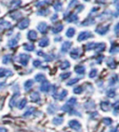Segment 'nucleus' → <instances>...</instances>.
<instances>
[{"mask_svg":"<svg viewBox=\"0 0 119 132\" xmlns=\"http://www.w3.org/2000/svg\"><path fill=\"white\" fill-rule=\"evenodd\" d=\"M13 75L10 70L6 68H0V77H6V76H11Z\"/></svg>","mask_w":119,"mask_h":132,"instance_id":"obj_7","label":"nucleus"},{"mask_svg":"<svg viewBox=\"0 0 119 132\" xmlns=\"http://www.w3.org/2000/svg\"><path fill=\"white\" fill-rule=\"evenodd\" d=\"M76 102H77L76 98H71V99L68 100V102H67L66 103L69 104V105H71V106H74V104L76 103Z\"/></svg>","mask_w":119,"mask_h":132,"instance_id":"obj_43","label":"nucleus"},{"mask_svg":"<svg viewBox=\"0 0 119 132\" xmlns=\"http://www.w3.org/2000/svg\"><path fill=\"white\" fill-rule=\"evenodd\" d=\"M74 34H75V29L74 28V27H70V28H68V30L66 31V36L67 37H73V36H74Z\"/></svg>","mask_w":119,"mask_h":132,"instance_id":"obj_23","label":"nucleus"},{"mask_svg":"<svg viewBox=\"0 0 119 132\" xmlns=\"http://www.w3.org/2000/svg\"><path fill=\"white\" fill-rule=\"evenodd\" d=\"M71 46H72V43L70 42V41H65V42H63L62 47H61V51H62V53H63V54L66 53V52L70 50Z\"/></svg>","mask_w":119,"mask_h":132,"instance_id":"obj_6","label":"nucleus"},{"mask_svg":"<svg viewBox=\"0 0 119 132\" xmlns=\"http://www.w3.org/2000/svg\"><path fill=\"white\" fill-rule=\"evenodd\" d=\"M97 73H98L97 69H92V70L89 72V75H88V76H89L90 78H94L96 76H97Z\"/></svg>","mask_w":119,"mask_h":132,"instance_id":"obj_45","label":"nucleus"},{"mask_svg":"<svg viewBox=\"0 0 119 132\" xmlns=\"http://www.w3.org/2000/svg\"><path fill=\"white\" fill-rule=\"evenodd\" d=\"M0 25L3 26V27H5V28H10V27H11V24H10L8 21H0Z\"/></svg>","mask_w":119,"mask_h":132,"instance_id":"obj_41","label":"nucleus"},{"mask_svg":"<svg viewBox=\"0 0 119 132\" xmlns=\"http://www.w3.org/2000/svg\"><path fill=\"white\" fill-rule=\"evenodd\" d=\"M83 9H84V6L80 5L78 7H77V10H76V11H78V12H79V11H81V10H83Z\"/></svg>","mask_w":119,"mask_h":132,"instance_id":"obj_52","label":"nucleus"},{"mask_svg":"<svg viewBox=\"0 0 119 132\" xmlns=\"http://www.w3.org/2000/svg\"><path fill=\"white\" fill-rule=\"evenodd\" d=\"M52 123H53V125H55V126L62 125V123H63V118L60 117V116H58V117H55L54 119L52 120Z\"/></svg>","mask_w":119,"mask_h":132,"instance_id":"obj_25","label":"nucleus"},{"mask_svg":"<svg viewBox=\"0 0 119 132\" xmlns=\"http://www.w3.org/2000/svg\"><path fill=\"white\" fill-rule=\"evenodd\" d=\"M33 64L35 67H39V66L41 65V61H39V60H36V61H33Z\"/></svg>","mask_w":119,"mask_h":132,"instance_id":"obj_49","label":"nucleus"},{"mask_svg":"<svg viewBox=\"0 0 119 132\" xmlns=\"http://www.w3.org/2000/svg\"><path fill=\"white\" fill-rule=\"evenodd\" d=\"M109 25H99L96 28V33H98L99 35H100V36H103V35H105V34L108 33V31H109Z\"/></svg>","mask_w":119,"mask_h":132,"instance_id":"obj_2","label":"nucleus"},{"mask_svg":"<svg viewBox=\"0 0 119 132\" xmlns=\"http://www.w3.org/2000/svg\"><path fill=\"white\" fill-rule=\"evenodd\" d=\"M115 94H116V92H115V89H110L107 91V96L109 97V98H114V96H115Z\"/></svg>","mask_w":119,"mask_h":132,"instance_id":"obj_42","label":"nucleus"},{"mask_svg":"<svg viewBox=\"0 0 119 132\" xmlns=\"http://www.w3.org/2000/svg\"><path fill=\"white\" fill-rule=\"evenodd\" d=\"M10 61H11V55L10 54H7L3 57V63L4 64H7L10 63Z\"/></svg>","mask_w":119,"mask_h":132,"instance_id":"obj_33","label":"nucleus"},{"mask_svg":"<svg viewBox=\"0 0 119 132\" xmlns=\"http://www.w3.org/2000/svg\"><path fill=\"white\" fill-rule=\"evenodd\" d=\"M118 24H116V26H115V29H114V32H115V34H117L118 33Z\"/></svg>","mask_w":119,"mask_h":132,"instance_id":"obj_57","label":"nucleus"},{"mask_svg":"<svg viewBox=\"0 0 119 132\" xmlns=\"http://www.w3.org/2000/svg\"><path fill=\"white\" fill-rule=\"evenodd\" d=\"M62 29H63V25H62V24H61V23H58V24H56V25H54L52 28H51V32H52L53 34H58V33H60Z\"/></svg>","mask_w":119,"mask_h":132,"instance_id":"obj_16","label":"nucleus"},{"mask_svg":"<svg viewBox=\"0 0 119 132\" xmlns=\"http://www.w3.org/2000/svg\"><path fill=\"white\" fill-rule=\"evenodd\" d=\"M106 63H107V65L109 66L111 69H115V68H116V62H115V61H114V59L108 60V61H106Z\"/></svg>","mask_w":119,"mask_h":132,"instance_id":"obj_26","label":"nucleus"},{"mask_svg":"<svg viewBox=\"0 0 119 132\" xmlns=\"http://www.w3.org/2000/svg\"><path fill=\"white\" fill-rule=\"evenodd\" d=\"M84 1H86V2H88V1H89V0H84Z\"/></svg>","mask_w":119,"mask_h":132,"instance_id":"obj_58","label":"nucleus"},{"mask_svg":"<svg viewBox=\"0 0 119 132\" xmlns=\"http://www.w3.org/2000/svg\"><path fill=\"white\" fill-rule=\"evenodd\" d=\"M93 23H94V19H92V18H89V17H88V19H87L86 21H84L81 24L83 26H87V25H89V24H93Z\"/></svg>","mask_w":119,"mask_h":132,"instance_id":"obj_31","label":"nucleus"},{"mask_svg":"<svg viewBox=\"0 0 119 132\" xmlns=\"http://www.w3.org/2000/svg\"><path fill=\"white\" fill-rule=\"evenodd\" d=\"M49 13V10H39V11H37V14L38 15H40V16H45V15H47V14H48Z\"/></svg>","mask_w":119,"mask_h":132,"instance_id":"obj_46","label":"nucleus"},{"mask_svg":"<svg viewBox=\"0 0 119 132\" xmlns=\"http://www.w3.org/2000/svg\"><path fill=\"white\" fill-rule=\"evenodd\" d=\"M103 59V56H100L99 58L97 59V61H98V63H100L101 62V60Z\"/></svg>","mask_w":119,"mask_h":132,"instance_id":"obj_53","label":"nucleus"},{"mask_svg":"<svg viewBox=\"0 0 119 132\" xmlns=\"http://www.w3.org/2000/svg\"><path fill=\"white\" fill-rule=\"evenodd\" d=\"M19 96H20V91H19V89H17L16 93L13 95V97L11 98V100H10V105L11 108L14 106V105H16V101H17V99H18V97Z\"/></svg>","mask_w":119,"mask_h":132,"instance_id":"obj_14","label":"nucleus"},{"mask_svg":"<svg viewBox=\"0 0 119 132\" xmlns=\"http://www.w3.org/2000/svg\"><path fill=\"white\" fill-rule=\"evenodd\" d=\"M30 59H31V56H30V55L25 54V53H21L16 60H17V61H19L20 63H22V65L26 66Z\"/></svg>","mask_w":119,"mask_h":132,"instance_id":"obj_1","label":"nucleus"},{"mask_svg":"<svg viewBox=\"0 0 119 132\" xmlns=\"http://www.w3.org/2000/svg\"><path fill=\"white\" fill-rule=\"evenodd\" d=\"M35 111H36V108H35V107H30V108H29L28 110H27V111L23 113V116H24V117H25V116H31L32 113H33Z\"/></svg>","mask_w":119,"mask_h":132,"instance_id":"obj_35","label":"nucleus"},{"mask_svg":"<svg viewBox=\"0 0 119 132\" xmlns=\"http://www.w3.org/2000/svg\"><path fill=\"white\" fill-rule=\"evenodd\" d=\"M68 125H69V127H71L72 129H74V130H76V131H79V130L81 129V124H80L77 120L69 121Z\"/></svg>","mask_w":119,"mask_h":132,"instance_id":"obj_3","label":"nucleus"},{"mask_svg":"<svg viewBox=\"0 0 119 132\" xmlns=\"http://www.w3.org/2000/svg\"><path fill=\"white\" fill-rule=\"evenodd\" d=\"M73 92H74V94H81L82 92H83V87H82L81 86L74 87V90H73Z\"/></svg>","mask_w":119,"mask_h":132,"instance_id":"obj_39","label":"nucleus"},{"mask_svg":"<svg viewBox=\"0 0 119 132\" xmlns=\"http://www.w3.org/2000/svg\"><path fill=\"white\" fill-rule=\"evenodd\" d=\"M95 50L98 53H100V52L103 51L105 50V44L104 43H98L96 44V47H95Z\"/></svg>","mask_w":119,"mask_h":132,"instance_id":"obj_20","label":"nucleus"},{"mask_svg":"<svg viewBox=\"0 0 119 132\" xmlns=\"http://www.w3.org/2000/svg\"><path fill=\"white\" fill-rule=\"evenodd\" d=\"M23 48H24V50H26V51H33V50H35V46H33V44H24Z\"/></svg>","mask_w":119,"mask_h":132,"instance_id":"obj_29","label":"nucleus"},{"mask_svg":"<svg viewBox=\"0 0 119 132\" xmlns=\"http://www.w3.org/2000/svg\"><path fill=\"white\" fill-rule=\"evenodd\" d=\"M0 30H1V29H0Z\"/></svg>","mask_w":119,"mask_h":132,"instance_id":"obj_59","label":"nucleus"},{"mask_svg":"<svg viewBox=\"0 0 119 132\" xmlns=\"http://www.w3.org/2000/svg\"><path fill=\"white\" fill-rule=\"evenodd\" d=\"M33 86V80H27L26 82L24 83L23 87H24V89H25V91H29L30 88H31Z\"/></svg>","mask_w":119,"mask_h":132,"instance_id":"obj_21","label":"nucleus"},{"mask_svg":"<svg viewBox=\"0 0 119 132\" xmlns=\"http://www.w3.org/2000/svg\"><path fill=\"white\" fill-rule=\"evenodd\" d=\"M117 52H118V46H116V45L112 46L111 50H110V53H112V54H115V53H117Z\"/></svg>","mask_w":119,"mask_h":132,"instance_id":"obj_44","label":"nucleus"},{"mask_svg":"<svg viewBox=\"0 0 119 132\" xmlns=\"http://www.w3.org/2000/svg\"><path fill=\"white\" fill-rule=\"evenodd\" d=\"M71 76V73H62V75H60V77H61V79H66V78H68L69 76Z\"/></svg>","mask_w":119,"mask_h":132,"instance_id":"obj_48","label":"nucleus"},{"mask_svg":"<svg viewBox=\"0 0 119 132\" xmlns=\"http://www.w3.org/2000/svg\"><path fill=\"white\" fill-rule=\"evenodd\" d=\"M26 103H27V100L25 99V98H23V99L19 102V104H18V108H19L20 110H22V108H24V107L26 106Z\"/></svg>","mask_w":119,"mask_h":132,"instance_id":"obj_30","label":"nucleus"},{"mask_svg":"<svg viewBox=\"0 0 119 132\" xmlns=\"http://www.w3.org/2000/svg\"><path fill=\"white\" fill-rule=\"evenodd\" d=\"M27 36H28V39L31 41H35L37 39V32L35 30H30L28 32V35H27Z\"/></svg>","mask_w":119,"mask_h":132,"instance_id":"obj_12","label":"nucleus"},{"mask_svg":"<svg viewBox=\"0 0 119 132\" xmlns=\"http://www.w3.org/2000/svg\"><path fill=\"white\" fill-rule=\"evenodd\" d=\"M103 123L106 126H110V125H112L113 124V120L109 117H105L103 119Z\"/></svg>","mask_w":119,"mask_h":132,"instance_id":"obj_38","label":"nucleus"},{"mask_svg":"<svg viewBox=\"0 0 119 132\" xmlns=\"http://www.w3.org/2000/svg\"><path fill=\"white\" fill-rule=\"evenodd\" d=\"M117 81H118V78H117L116 75H114L111 78V80H110V86H114V84H116Z\"/></svg>","mask_w":119,"mask_h":132,"instance_id":"obj_37","label":"nucleus"},{"mask_svg":"<svg viewBox=\"0 0 119 132\" xmlns=\"http://www.w3.org/2000/svg\"><path fill=\"white\" fill-rule=\"evenodd\" d=\"M80 52H81L80 51V48L76 47V48H74V50H72L71 53H70V56H71L72 59L76 60V59H78L79 57H80V55H81Z\"/></svg>","mask_w":119,"mask_h":132,"instance_id":"obj_5","label":"nucleus"},{"mask_svg":"<svg viewBox=\"0 0 119 132\" xmlns=\"http://www.w3.org/2000/svg\"><path fill=\"white\" fill-rule=\"evenodd\" d=\"M85 71H86V68L84 65H77L74 67V72L78 75H84Z\"/></svg>","mask_w":119,"mask_h":132,"instance_id":"obj_18","label":"nucleus"},{"mask_svg":"<svg viewBox=\"0 0 119 132\" xmlns=\"http://www.w3.org/2000/svg\"><path fill=\"white\" fill-rule=\"evenodd\" d=\"M48 26L47 22H40V23L37 25V30L39 31L41 34L46 33L47 30H48Z\"/></svg>","mask_w":119,"mask_h":132,"instance_id":"obj_9","label":"nucleus"},{"mask_svg":"<svg viewBox=\"0 0 119 132\" xmlns=\"http://www.w3.org/2000/svg\"><path fill=\"white\" fill-rule=\"evenodd\" d=\"M38 45H39V47H48V46L49 45V39H48V37H43L40 41H39Z\"/></svg>","mask_w":119,"mask_h":132,"instance_id":"obj_19","label":"nucleus"},{"mask_svg":"<svg viewBox=\"0 0 119 132\" xmlns=\"http://www.w3.org/2000/svg\"><path fill=\"white\" fill-rule=\"evenodd\" d=\"M5 87H6L5 82H1V83H0V89H2V88H4Z\"/></svg>","mask_w":119,"mask_h":132,"instance_id":"obj_51","label":"nucleus"},{"mask_svg":"<svg viewBox=\"0 0 119 132\" xmlns=\"http://www.w3.org/2000/svg\"><path fill=\"white\" fill-rule=\"evenodd\" d=\"M35 79H36V81H37L38 83H43L44 81H46V76L43 73H37L36 76V77H35Z\"/></svg>","mask_w":119,"mask_h":132,"instance_id":"obj_22","label":"nucleus"},{"mask_svg":"<svg viewBox=\"0 0 119 132\" xmlns=\"http://www.w3.org/2000/svg\"><path fill=\"white\" fill-rule=\"evenodd\" d=\"M96 44H97V43H94V42L88 43V45H86L87 50H94V48H95V47H96Z\"/></svg>","mask_w":119,"mask_h":132,"instance_id":"obj_36","label":"nucleus"},{"mask_svg":"<svg viewBox=\"0 0 119 132\" xmlns=\"http://www.w3.org/2000/svg\"><path fill=\"white\" fill-rule=\"evenodd\" d=\"M96 3H99V4H104L105 0H96Z\"/></svg>","mask_w":119,"mask_h":132,"instance_id":"obj_54","label":"nucleus"},{"mask_svg":"<svg viewBox=\"0 0 119 132\" xmlns=\"http://www.w3.org/2000/svg\"><path fill=\"white\" fill-rule=\"evenodd\" d=\"M30 98H31V101H32V102H40V95H39V93H38L37 91L32 92L31 95H30Z\"/></svg>","mask_w":119,"mask_h":132,"instance_id":"obj_11","label":"nucleus"},{"mask_svg":"<svg viewBox=\"0 0 119 132\" xmlns=\"http://www.w3.org/2000/svg\"><path fill=\"white\" fill-rule=\"evenodd\" d=\"M57 110H58V107L56 106V104H51L48 108V113L51 114V113H54Z\"/></svg>","mask_w":119,"mask_h":132,"instance_id":"obj_28","label":"nucleus"},{"mask_svg":"<svg viewBox=\"0 0 119 132\" xmlns=\"http://www.w3.org/2000/svg\"><path fill=\"white\" fill-rule=\"evenodd\" d=\"M29 23H30V20L29 19H23L21 22H20V23H18V27H19V29H21V30H23V29H25V28L28 27Z\"/></svg>","mask_w":119,"mask_h":132,"instance_id":"obj_10","label":"nucleus"},{"mask_svg":"<svg viewBox=\"0 0 119 132\" xmlns=\"http://www.w3.org/2000/svg\"><path fill=\"white\" fill-rule=\"evenodd\" d=\"M78 80H79V78H73V79H71V80L68 81V82L66 83V85L67 86H73L74 84H75Z\"/></svg>","mask_w":119,"mask_h":132,"instance_id":"obj_47","label":"nucleus"},{"mask_svg":"<svg viewBox=\"0 0 119 132\" xmlns=\"http://www.w3.org/2000/svg\"><path fill=\"white\" fill-rule=\"evenodd\" d=\"M67 95H68V91H67V90H62V92L58 95V99H59L60 101H62Z\"/></svg>","mask_w":119,"mask_h":132,"instance_id":"obj_32","label":"nucleus"},{"mask_svg":"<svg viewBox=\"0 0 119 132\" xmlns=\"http://www.w3.org/2000/svg\"><path fill=\"white\" fill-rule=\"evenodd\" d=\"M70 62L68 61H63L61 63V65H60V68L62 69V70H65V69H68L70 67Z\"/></svg>","mask_w":119,"mask_h":132,"instance_id":"obj_27","label":"nucleus"},{"mask_svg":"<svg viewBox=\"0 0 119 132\" xmlns=\"http://www.w3.org/2000/svg\"><path fill=\"white\" fill-rule=\"evenodd\" d=\"M110 132H117V127H114L113 129L110 130Z\"/></svg>","mask_w":119,"mask_h":132,"instance_id":"obj_56","label":"nucleus"},{"mask_svg":"<svg viewBox=\"0 0 119 132\" xmlns=\"http://www.w3.org/2000/svg\"><path fill=\"white\" fill-rule=\"evenodd\" d=\"M76 4H77V0H72L71 3L69 4V6H68V7H72L73 6L76 5Z\"/></svg>","mask_w":119,"mask_h":132,"instance_id":"obj_50","label":"nucleus"},{"mask_svg":"<svg viewBox=\"0 0 119 132\" xmlns=\"http://www.w3.org/2000/svg\"><path fill=\"white\" fill-rule=\"evenodd\" d=\"M53 9H54L56 11H61L62 9V3L60 2V1H56V2L53 3Z\"/></svg>","mask_w":119,"mask_h":132,"instance_id":"obj_24","label":"nucleus"},{"mask_svg":"<svg viewBox=\"0 0 119 132\" xmlns=\"http://www.w3.org/2000/svg\"><path fill=\"white\" fill-rule=\"evenodd\" d=\"M68 15L69 16L64 15V20L68 21V22H74V21H78V17L76 16L75 14H70V13H68Z\"/></svg>","mask_w":119,"mask_h":132,"instance_id":"obj_8","label":"nucleus"},{"mask_svg":"<svg viewBox=\"0 0 119 132\" xmlns=\"http://www.w3.org/2000/svg\"><path fill=\"white\" fill-rule=\"evenodd\" d=\"M50 87H51V85H50V83L48 82V81H44V83L42 84V86L40 87V90L43 92H48L50 89Z\"/></svg>","mask_w":119,"mask_h":132,"instance_id":"obj_13","label":"nucleus"},{"mask_svg":"<svg viewBox=\"0 0 119 132\" xmlns=\"http://www.w3.org/2000/svg\"><path fill=\"white\" fill-rule=\"evenodd\" d=\"M21 3H22L21 0H13V1H11V9L17 7L18 6L21 5Z\"/></svg>","mask_w":119,"mask_h":132,"instance_id":"obj_40","label":"nucleus"},{"mask_svg":"<svg viewBox=\"0 0 119 132\" xmlns=\"http://www.w3.org/2000/svg\"><path fill=\"white\" fill-rule=\"evenodd\" d=\"M85 108L89 109V110H90V109H94L95 108V103H94L93 101H90V102L85 103Z\"/></svg>","mask_w":119,"mask_h":132,"instance_id":"obj_34","label":"nucleus"},{"mask_svg":"<svg viewBox=\"0 0 119 132\" xmlns=\"http://www.w3.org/2000/svg\"><path fill=\"white\" fill-rule=\"evenodd\" d=\"M20 34H18L17 35V38H12V39H10V41H8V43H7V45H8V47H14L17 46V44H18V41H19L20 39Z\"/></svg>","mask_w":119,"mask_h":132,"instance_id":"obj_15","label":"nucleus"},{"mask_svg":"<svg viewBox=\"0 0 119 132\" xmlns=\"http://www.w3.org/2000/svg\"><path fill=\"white\" fill-rule=\"evenodd\" d=\"M92 34L90 32H88V31H84V32H81V33L79 34L78 36V41H84V40H87L88 38L89 37H92Z\"/></svg>","mask_w":119,"mask_h":132,"instance_id":"obj_4","label":"nucleus"},{"mask_svg":"<svg viewBox=\"0 0 119 132\" xmlns=\"http://www.w3.org/2000/svg\"><path fill=\"white\" fill-rule=\"evenodd\" d=\"M0 132H7V129L5 127H0Z\"/></svg>","mask_w":119,"mask_h":132,"instance_id":"obj_55","label":"nucleus"},{"mask_svg":"<svg viewBox=\"0 0 119 132\" xmlns=\"http://www.w3.org/2000/svg\"><path fill=\"white\" fill-rule=\"evenodd\" d=\"M100 108H101V110H103V111L107 112V111H109L110 109H111V104H110L109 102L105 101V102H103L101 103H100Z\"/></svg>","mask_w":119,"mask_h":132,"instance_id":"obj_17","label":"nucleus"}]
</instances>
